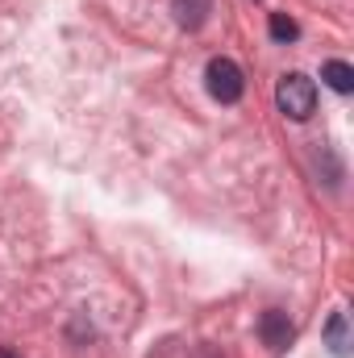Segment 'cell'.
<instances>
[{
    "instance_id": "6da1fadb",
    "label": "cell",
    "mask_w": 354,
    "mask_h": 358,
    "mask_svg": "<svg viewBox=\"0 0 354 358\" xmlns=\"http://www.w3.org/2000/svg\"><path fill=\"white\" fill-rule=\"evenodd\" d=\"M275 100H279V113H288L292 121H309L313 108H317V84L300 71L283 76L279 88H275Z\"/></svg>"
},
{
    "instance_id": "7a4b0ae2",
    "label": "cell",
    "mask_w": 354,
    "mask_h": 358,
    "mask_svg": "<svg viewBox=\"0 0 354 358\" xmlns=\"http://www.w3.org/2000/svg\"><path fill=\"white\" fill-rule=\"evenodd\" d=\"M204 80H208V92H213L221 104H234V100L246 92L242 67H238L234 59H208V67H204Z\"/></svg>"
},
{
    "instance_id": "3957f363",
    "label": "cell",
    "mask_w": 354,
    "mask_h": 358,
    "mask_svg": "<svg viewBox=\"0 0 354 358\" xmlns=\"http://www.w3.org/2000/svg\"><path fill=\"white\" fill-rule=\"evenodd\" d=\"M263 342L271 350H283L288 342H292V321H288V313H279V308H271L263 317Z\"/></svg>"
},
{
    "instance_id": "277c9868",
    "label": "cell",
    "mask_w": 354,
    "mask_h": 358,
    "mask_svg": "<svg viewBox=\"0 0 354 358\" xmlns=\"http://www.w3.org/2000/svg\"><path fill=\"white\" fill-rule=\"evenodd\" d=\"M171 8H176V21L183 29H200L213 13V0H171Z\"/></svg>"
},
{
    "instance_id": "5b68a950",
    "label": "cell",
    "mask_w": 354,
    "mask_h": 358,
    "mask_svg": "<svg viewBox=\"0 0 354 358\" xmlns=\"http://www.w3.org/2000/svg\"><path fill=\"white\" fill-rule=\"evenodd\" d=\"M321 80H325L334 92H354V67L342 63V59H330V63L321 67Z\"/></svg>"
},
{
    "instance_id": "8992f818",
    "label": "cell",
    "mask_w": 354,
    "mask_h": 358,
    "mask_svg": "<svg viewBox=\"0 0 354 358\" xmlns=\"http://www.w3.org/2000/svg\"><path fill=\"white\" fill-rule=\"evenodd\" d=\"M325 338H330V346H334V355L346 358L351 355V334H346V313H334L330 317V325H325Z\"/></svg>"
},
{
    "instance_id": "52a82bcc",
    "label": "cell",
    "mask_w": 354,
    "mask_h": 358,
    "mask_svg": "<svg viewBox=\"0 0 354 358\" xmlns=\"http://www.w3.org/2000/svg\"><path fill=\"white\" fill-rule=\"evenodd\" d=\"M271 38H275V42H296V38H300V25H296L288 13H271Z\"/></svg>"
},
{
    "instance_id": "ba28073f",
    "label": "cell",
    "mask_w": 354,
    "mask_h": 358,
    "mask_svg": "<svg viewBox=\"0 0 354 358\" xmlns=\"http://www.w3.org/2000/svg\"><path fill=\"white\" fill-rule=\"evenodd\" d=\"M0 358H17V355H13V350H0Z\"/></svg>"
}]
</instances>
